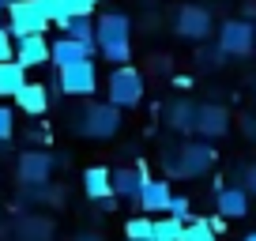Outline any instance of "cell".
I'll use <instances>...</instances> for the list:
<instances>
[{
    "mask_svg": "<svg viewBox=\"0 0 256 241\" xmlns=\"http://www.w3.org/2000/svg\"><path fill=\"white\" fill-rule=\"evenodd\" d=\"M94 49L110 64H128L132 60V19L124 12H106L94 19Z\"/></svg>",
    "mask_w": 256,
    "mask_h": 241,
    "instance_id": "cell-1",
    "label": "cell"
},
{
    "mask_svg": "<svg viewBox=\"0 0 256 241\" xmlns=\"http://www.w3.org/2000/svg\"><path fill=\"white\" fill-rule=\"evenodd\" d=\"M120 124H124V117L113 102H90L87 110L72 113V132L83 140H113Z\"/></svg>",
    "mask_w": 256,
    "mask_h": 241,
    "instance_id": "cell-2",
    "label": "cell"
},
{
    "mask_svg": "<svg viewBox=\"0 0 256 241\" xmlns=\"http://www.w3.org/2000/svg\"><path fill=\"white\" fill-rule=\"evenodd\" d=\"M215 158H218V151H215V144L211 140H200V144H184V147H177L174 154H166V174L170 177H200V174H208L211 166H215Z\"/></svg>",
    "mask_w": 256,
    "mask_h": 241,
    "instance_id": "cell-3",
    "label": "cell"
},
{
    "mask_svg": "<svg viewBox=\"0 0 256 241\" xmlns=\"http://www.w3.org/2000/svg\"><path fill=\"white\" fill-rule=\"evenodd\" d=\"M106 90H110V102L117 106V110H136V106L144 102V76L132 64H113L110 87Z\"/></svg>",
    "mask_w": 256,
    "mask_h": 241,
    "instance_id": "cell-4",
    "label": "cell"
},
{
    "mask_svg": "<svg viewBox=\"0 0 256 241\" xmlns=\"http://www.w3.org/2000/svg\"><path fill=\"white\" fill-rule=\"evenodd\" d=\"M4 16H8L12 38H23V34H46L49 30V16L42 12L38 0H12Z\"/></svg>",
    "mask_w": 256,
    "mask_h": 241,
    "instance_id": "cell-5",
    "label": "cell"
},
{
    "mask_svg": "<svg viewBox=\"0 0 256 241\" xmlns=\"http://www.w3.org/2000/svg\"><path fill=\"white\" fill-rule=\"evenodd\" d=\"M60 72V90L72 98H90L98 90V68L94 56H83V60H72V64L56 68Z\"/></svg>",
    "mask_w": 256,
    "mask_h": 241,
    "instance_id": "cell-6",
    "label": "cell"
},
{
    "mask_svg": "<svg viewBox=\"0 0 256 241\" xmlns=\"http://www.w3.org/2000/svg\"><path fill=\"white\" fill-rule=\"evenodd\" d=\"M218 49L226 56H248L256 49V26L248 19H230L218 30Z\"/></svg>",
    "mask_w": 256,
    "mask_h": 241,
    "instance_id": "cell-7",
    "label": "cell"
},
{
    "mask_svg": "<svg viewBox=\"0 0 256 241\" xmlns=\"http://www.w3.org/2000/svg\"><path fill=\"white\" fill-rule=\"evenodd\" d=\"M53 154L49 151H23L16 162V174H19V185L26 188H42L49 181V174H53Z\"/></svg>",
    "mask_w": 256,
    "mask_h": 241,
    "instance_id": "cell-8",
    "label": "cell"
},
{
    "mask_svg": "<svg viewBox=\"0 0 256 241\" xmlns=\"http://www.w3.org/2000/svg\"><path fill=\"white\" fill-rule=\"evenodd\" d=\"M177 34L181 38H192V42H204L211 34V12L200 8V4H184L177 12Z\"/></svg>",
    "mask_w": 256,
    "mask_h": 241,
    "instance_id": "cell-9",
    "label": "cell"
},
{
    "mask_svg": "<svg viewBox=\"0 0 256 241\" xmlns=\"http://www.w3.org/2000/svg\"><path fill=\"white\" fill-rule=\"evenodd\" d=\"M204 140H218L230 132V110L226 106H196V128Z\"/></svg>",
    "mask_w": 256,
    "mask_h": 241,
    "instance_id": "cell-10",
    "label": "cell"
},
{
    "mask_svg": "<svg viewBox=\"0 0 256 241\" xmlns=\"http://www.w3.org/2000/svg\"><path fill=\"white\" fill-rule=\"evenodd\" d=\"M144 181H147L144 166H120V170H110L113 196H120V200H136L140 188H144Z\"/></svg>",
    "mask_w": 256,
    "mask_h": 241,
    "instance_id": "cell-11",
    "label": "cell"
},
{
    "mask_svg": "<svg viewBox=\"0 0 256 241\" xmlns=\"http://www.w3.org/2000/svg\"><path fill=\"white\" fill-rule=\"evenodd\" d=\"M23 68H38V64H49V42L42 38V34H23L16 46V53H12Z\"/></svg>",
    "mask_w": 256,
    "mask_h": 241,
    "instance_id": "cell-12",
    "label": "cell"
},
{
    "mask_svg": "<svg viewBox=\"0 0 256 241\" xmlns=\"http://www.w3.org/2000/svg\"><path fill=\"white\" fill-rule=\"evenodd\" d=\"M83 56H94V46H83V42L68 38V34L49 42V64H56V68L72 64V60H83Z\"/></svg>",
    "mask_w": 256,
    "mask_h": 241,
    "instance_id": "cell-13",
    "label": "cell"
},
{
    "mask_svg": "<svg viewBox=\"0 0 256 241\" xmlns=\"http://www.w3.org/2000/svg\"><path fill=\"white\" fill-rule=\"evenodd\" d=\"M12 98H16V106L23 113H30V117H38V113L49 110V87H46V83H30V80H26Z\"/></svg>",
    "mask_w": 256,
    "mask_h": 241,
    "instance_id": "cell-14",
    "label": "cell"
},
{
    "mask_svg": "<svg viewBox=\"0 0 256 241\" xmlns=\"http://www.w3.org/2000/svg\"><path fill=\"white\" fill-rule=\"evenodd\" d=\"M170 196H174V192H170V181L147 177L144 188H140V196H136V204H140V211H166Z\"/></svg>",
    "mask_w": 256,
    "mask_h": 241,
    "instance_id": "cell-15",
    "label": "cell"
},
{
    "mask_svg": "<svg viewBox=\"0 0 256 241\" xmlns=\"http://www.w3.org/2000/svg\"><path fill=\"white\" fill-rule=\"evenodd\" d=\"M215 204H218V215L222 218H245L248 215V192L245 188H218L215 192Z\"/></svg>",
    "mask_w": 256,
    "mask_h": 241,
    "instance_id": "cell-16",
    "label": "cell"
},
{
    "mask_svg": "<svg viewBox=\"0 0 256 241\" xmlns=\"http://www.w3.org/2000/svg\"><path fill=\"white\" fill-rule=\"evenodd\" d=\"M38 4L49 16V23H60V19H68V16H90V12H94L90 0H38Z\"/></svg>",
    "mask_w": 256,
    "mask_h": 241,
    "instance_id": "cell-17",
    "label": "cell"
},
{
    "mask_svg": "<svg viewBox=\"0 0 256 241\" xmlns=\"http://www.w3.org/2000/svg\"><path fill=\"white\" fill-rule=\"evenodd\" d=\"M83 192H87L90 200H106V196H113L110 170H106V166H87V170H83Z\"/></svg>",
    "mask_w": 256,
    "mask_h": 241,
    "instance_id": "cell-18",
    "label": "cell"
},
{
    "mask_svg": "<svg viewBox=\"0 0 256 241\" xmlns=\"http://www.w3.org/2000/svg\"><path fill=\"white\" fill-rule=\"evenodd\" d=\"M23 83H26V68L19 64L16 56H12V60H0V98H12Z\"/></svg>",
    "mask_w": 256,
    "mask_h": 241,
    "instance_id": "cell-19",
    "label": "cell"
},
{
    "mask_svg": "<svg viewBox=\"0 0 256 241\" xmlns=\"http://www.w3.org/2000/svg\"><path fill=\"white\" fill-rule=\"evenodd\" d=\"M60 26L68 38H76V42H83V46H94V19L90 16H68V19H60ZM98 53V49H94Z\"/></svg>",
    "mask_w": 256,
    "mask_h": 241,
    "instance_id": "cell-20",
    "label": "cell"
},
{
    "mask_svg": "<svg viewBox=\"0 0 256 241\" xmlns=\"http://www.w3.org/2000/svg\"><path fill=\"white\" fill-rule=\"evenodd\" d=\"M166 120H170V128H177V132H192L196 128V106L192 102H174L166 110Z\"/></svg>",
    "mask_w": 256,
    "mask_h": 241,
    "instance_id": "cell-21",
    "label": "cell"
},
{
    "mask_svg": "<svg viewBox=\"0 0 256 241\" xmlns=\"http://www.w3.org/2000/svg\"><path fill=\"white\" fill-rule=\"evenodd\" d=\"M181 241H218V234L211 230L208 218H188L181 226Z\"/></svg>",
    "mask_w": 256,
    "mask_h": 241,
    "instance_id": "cell-22",
    "label": "cell"
},
{
    "mask_svg": "<svg viewBox=\"0 0 256 241\" xmlns=\"http://www.w3.org/2000/svg\"><path fill=\"white\" fill-rule=\"evenodd\" d=\"M181 218H174V215H166V218H154V226H151V241H181Z\"/></svg>",
    "mask_w": 256,
    "mask_h": 241,
    "instance_id": "cell-23",
    "label": "cell"
},
{
    "mask_svg": "<svg viewBox=\"0 0 256 241\" xmlns=\"http://www.w3.org/2000/svg\"><path fill=\"white\" fill-rule=\"evenodd\" d=\"M151 226H154V218L136 215V218H128V222H124V238L128 241H151Z\"/></svg>",
    "mask_w": 256,
    "mask_h": 241,
    "instance_id": "cell-24",
    "label": "cell"
},
{
    "mask_svg": "<svg viewBox=\"0 0 256 241\" xmlns=\"http://www.w3.org/2000/svg\"><path fill=\"white\" fill-rule=\"evenodd\" d=\"M166 215H174V218H181V222H188V218H192V204H188V196H170Z\"/></svg>",
    "mask_w": 256,
    "mask_h": 241,
    "instance_id": "cell-25",
    "label": "cell"
},
{
    "mask_svg": "<svg viewBox=\"0 0 256 241\" xmlns=\"http://www.w3.org/2000/svg\"><path fill=\"white\" fill-rule=\"evenodd\" d=\"M12 132H16V113L8 106H0V144H8Z\"/></svg>",
    "mask_w": 256,
    "mask_h": 241,
    "instance_id": "cell-26",
    "label": "cell"
},
{
    "mask_svg": "<svg viewBox=\"0 0 256 241\" xmlns=\"http://www.w3.org/2000/svg\"><path fill=\"white\" fill-rule=\"evenodd\" d=\"M12 53H16V38L8 26H0V60H12Z\"/></svg>",
    "mask_w": 256,
    "mask_h": 241,
    "instance_id": "cell-27",
    "label": "cell"
},
{
    "mask_svg": "<svg viewBox=\"0 0 256 241\" xmlns=\"http://www.w3.org/2000/svg\"><path fill=\"white\" fill-rule=\"evenodd\" d=\"M241 188H245L248 196H256V166H248V170H245V185H241Z\"/></svg>",
    "mask_w": 256,
    "mask_h": 241,
    "instance_id": "cell-28",
    "label": "cell"
},
{
    "mask_svg": "<svg viewBox=\"0 0 256 241\" xmlns=\"http://www.w3.org/2000/svg\"><path fill=\"white\" fill-rule=\"evenodd\" d=\"M245 132H248V136L256 140V117H245Z\"/></svg>",
    "mask_w": 256,
    "mask_h": 241,
    "instance_id": "cell-29",
    "label": "cell"
},
{
    "mask_svg": "<svg viewBox=\"0 0 256 241\" xmlns=\"http://www.w3.org/2000/svg\"><path fill=\"white\" fill-rule=\"evenodd\" d=\"M76 241H102V238H98V234H80Z\"/></svg>",
    "mask_w": 256,
    "mask_h": 241,
    "instance_id": "cell-30",
    "label": "cell"
},
{
    "mask_svg": "<svg viewBox=\"0 0 256 241\" xmlns=\"http://www.w3.org/2000/svg\"><path fill=\"white\" fill-rule=\"evenodd\" d=\"M241 241H256V234H245V238H241Z\"/></svg>",
    "mask_w": 256,
    "mask_h": 241,
    "instance_id": "cell-31",
    "label": "cell"
},
{
    "mask_svg": "<svg viewBox=\"0 0 256 241\" xmlns=\"http://www.w3.org/2000/svg\"><path fill=\"white\" fill-rule=\"evenodd\" d=\"M90 4H94V8H98V4H102V0H90Z\"/></svg>",
    "mask_w": 256,
    "mask_h": 241,
    "instance_id": "cell-32",
    "label": "cell"
}]
</instances>
